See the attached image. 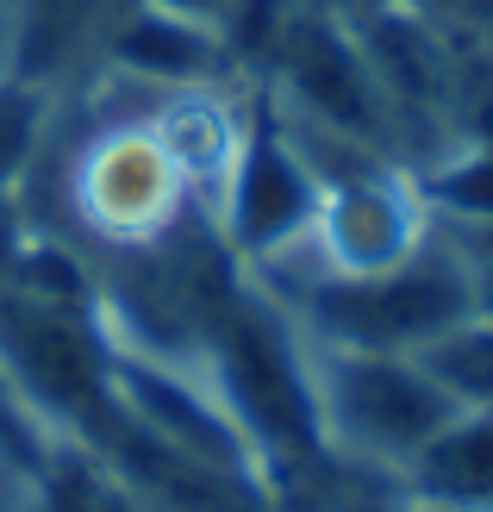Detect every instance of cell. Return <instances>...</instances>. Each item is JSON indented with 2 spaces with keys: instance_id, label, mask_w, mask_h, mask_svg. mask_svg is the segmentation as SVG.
Masks as SVG:
<instances>
[{
  "instance_id": "obj_17",
  "label": "cell",
  "mask_w": 493,
  "mask_h": 512,
  "mask_svg": "<svg viewBox=\"0 0 493 512\" xmlns=\"http://www.w3.org/2000/svg\"><path fill=\"white\" fill-rule=\"evenodd\" d=\"M456 232V225H450ZM462 238V250H469V275H475V313H487L493 319V225L487 232H456Z\"/></svg>"
},
{
  "instance_id": "obj_10",
  "label": "cell",
  "mask_w": 493,
  "mask_h": 512,
  "mask_svg": "<svg viewBox=\"0 0 493 512\" xmlns=\"http://www.w3.org/2000/svg\"><path fill=\"white\" fill-rule=\"evenodd\" d=\"M400 494L437 512H493V406H462L400 469Z\"/></svg>"
},
{
  "instance_id": "obj_2",
  "label": "cell",
  "mask_w": 493,
  "mask_h": 512,
  "mask_svg": "<svg viewBox=\"0 0 493 512\" xmlns=\"http://www.w3.org/2000/svg\"><path fill=\"white\" fill-rule=\"evenodd\" d=\"M200 375L213 381V394L231 406V419L256 444L275 494L331 456L319 425V394H313V338L250 275L238 281V294L219 306L213 331H206Z\"/></svg>"
},
{
  "instance_id": "obj_1",
  "label": "cell",
  "mask_w": 493,
  "mask_h": 512,
  "mask_svg": "<svg viewBox=\"0 0 493 512\" xmlns=\"http://www.w3.org/2000/svg\"><path fill=\"white\" fill-rule=\"evenodd\" d=\"M88 82V125L82 138H69L57 150V138H44L38 150V169L57 182V213L63 225L50 238H69L82 244L88 256L100 250H138V244H157L169 225L194 207L181 175L169 163V150L150 132V100L157 94H138L132 107H113V88L107 75H82ZM57 119V113H50ZM25 175V182H32Z\"/></svg>"
},
{
  "instance_id": "obj_19",
  "label": "cell",
  "mask_w": 493,
  "mask_h": 512,
  "mask_svg": "<svg viewBox=\"0 0 493 512\" xmlns=\"http://www.w3.org/2000/svg\"><path fill=\"white\" fill-rule=\"evenodd\" d=\"M157 7H169V13H188V19H206V25H225L238 0H157ZM219 38H225V32H219Z\"/></svg>"
},
{
  "instance_id": "obj_11",
  "label": "cell",
  "mask_w": 493,
  "mask_h": 512,
  "mask_svg": "<svg viewBox=\"0 0 493 512\" xmlns=\"http://www.w3.org/2000/svg\"><path fill=\"white\" fill-rule=\"evenodd\" d=\"M425 213L456 232H487L493 225V144H456L437 163L412 169Z\"/></svg>"
},
{
  "instance_id": "obj_15",
  "label": "cell",
  "mask_w": 493,
  "mask_h": 512,
  "mask_svg": "<svg viewBox=\"0 0 493 512\" xmlns=\"http://www.w3.org/2000/svg\"><path fill=\"white\" fill-rule=\"evenodd\" d=\"M57 444L63 438L50 431V419L25 400V388L7 375V363H0V469L19 475V481H38V469L50 463Z\"/></svg>"
},
{
  "instance_id": "obj_7",
  "label": "cell",
  "mask_w": 493,
  "mask_h": 512,
  "mask_svg": "<svg viewBox=\"0 0 493 512\" xmlns=\"http://www.w3.org/2000/svg\"><path fill=\"white\" fill-rule=\"evenodd\" d=\"M425 232H431V213L406 169H375V175L325 188L319 219H313V244L331 275L394 269L425 244Z\"/></svg>"
},
{
  "instance_id": "obj_21",
  "label": "cell",
  "mask_w": 493,
  "mask_h": 512,
  "mask_svg": "<svg viewBox=\"0 0 493 512\" xmlns=\"http://www.w3.org/2000/svg\"><path fill=\"white\" fill-rule=\"evenodd\" d=\"M381 512H437V506H419V500H406V494H394V500H387Z\"/></svg>"
},
{
  "instance_id": "obj_4",
  "label": "cell",
  "mask_w": 493,
  "mask_h": 512,
  "mask_svg": "<svg viewBox=\"0 0 493 512\" xmlns=\"http://www.w3.org/2000/svg\"><path fill=\"white\" fill-rule=\"evenodd\" d=\"M313 394H319L325 450L356 469H381L394 481L462 413L419 369V356H400V350L313 344Z\"/></svg>"
},
{
  "instance_id": "obj_20",
  "label": "cell",
  "mask_w": 493,
  "mask_h": 512,
  "mask_svg": "<svg viewBox=\"0 0 493 512\" xmlns=\"http://www.w3.org/2000/svg\"><path fill=\"white\" fill-rule=\"evenodd\" d=\"M13 19H19V0H0V69L13 57Z\"/></svg>"
},
{
  "instance_id": "obj_5",
  "label": "cell",
  "mask_w": 493,
  "mask_h": 512,
  "mask_svg": "<svg viewBox=\"0 0 493 512\" xmlns=\"http://www.w3.org/2000/svg\"><path fill=\"white\" fill-rule=\"evenodd\" d=\"M0 363L57 438L94 444L119 419L113 338L100 325V306H50L0 288Z\"/></svg>"
},
{
  "instance_id": "obj_13",
  "label": "cell",
  "mask_w": 493,
  "mask_h": 512,
  "mask_svg": "<svg viewBox=\"0 0 493 512\" xmlns=\"http://www.w3.org/2000/svg\"><path fill=\"white\" fill-rule=\"evenodd\" d=\"M412 356H419V369L456 406H493V319L487 313L456 319L450 331H437V338L419 344Z\"/></svg>"
},
{
  "instance_id": "obj_3",
  "label": "cell",
  "mask_w": 493,
  "mask_h": 512,
  "mask_svg": "<svg viewBox=\"0 0 493 512\" xmlns=\"http://www.w3.org/2000/svg\"><path fill=\"white\" fill-rule=\"evenodd\" d=\"M288 313L313 344L337 350H400L412 356L431 344L437 331H450L456 319L475 313V275L469 250L450 225L431 219L425 244L394 269L375 275H319Z\"/></svg>"
},
{
  "instance_id": "obj_12",
  "label": "cell",
  "mask_w": 493,
  "mask_h": 512,
  "mask_svg": "<svg viewBox=\"0 0 493 512\" xmlns=\"http://www.w3.org/2000/svg\"><path fill=\"white\" fill-rule=\"evenodd\" d=\"M32 512H144L88 444L63 438L32 481Z\"/></svg>"
},
{
  "instance_id": "obj_16",
  "label": "cell",
  "mask_w": 493,
  "mask_h": 512,
  "mask_svg": "<svg viewBox=\"0 0 493 512\" xmlns=\"http://www.w3.org/2000/svg\"><path fill=\"white\" fill-rule=\"evenodd\" d=\"M419 13H431L437 25H450V32H469L481 44H493V0H412Z\"/></svg>"
},
{
  "instance_id": "obj_14",
  "label": "cell",
  "mask_w": 493,
  "mask_h": 512,
  "mask_svg": "<svg viewBox=\"0 0 493 512\" xmlns=\"http://www.w3.org/2000/svg\"><path fill=\"white\" fill-rule=\"evenodd\" d=\"M50 113H57V88L0 69V200H19L25 175L38 169V150L50 138Z\"/></svg>"
},
{
  "instance_id": "obj_9",
  "label": "cell",
  "mask_w": 493,
  "mask_h": 512,
  "mask_svg": "<svg viewBox=\"0 0 493 512\" xmlns=\"http://www.w3.org/2000/svg\"><path fill=\"white\" fill-rule=\"evenodd\" d=\"M244 125H250V100L238 94V82L175 88V94L150 100V132L169 150L181 188H188L200 213L219 207L231 169H238V150H244Z\"/></svg>"
},
{
  "instance_id": "obj_18",
  "label": "cell",
  "mask_w": 493,
  "mask_h": 512,
  "mask_svg": "<svg viewBox=\"0 0 493 512\" xmlns=\"http://www.w3.org/2000/svg\"><path fill=\"white\" fill-rule=\"evenodd\" d=\"M25 238H32V225H25V207H19V200H0V288L13 281V263H19Z\"/></svg>"
},
{
  "instance_id": "obj_6",
  "label": "cell",
  "mask_w": 493,
  "mask_h": 512,
  "mask_svg": "<svg viewBox=\"0 0 493 512\" xmlns=\"http://www.w3.org/2000/svg\"><path fill=\"white\" fill-rule=\"evenodd\" d=\"M319 182L313 169L300 163V150L288 144L281 119L269 107L263 82H250V125H244V150H238V169L213 207L219 238L231 244L238 263H263L281 244H294L313 232L319 219Z\"/></svg>"
},
{
  "instance_id": "obj_8",
  "label": "cell",
  "mask_w": 493,
  "mask_h": 512,
  "mask_svg": "<svg viewBox=\"0 0 493 512\" xmlns=\"http://www.w3.org/2000/svg\"><path fill=\"white\" fill-rule=\"evenodd\" d=\"M94 69L119 75L144 94H175V88H219V82H244L231 50L219 38V25L169 13L157 0H125L119 19L100 38Z\"/></svg>"
}]
</instances>
